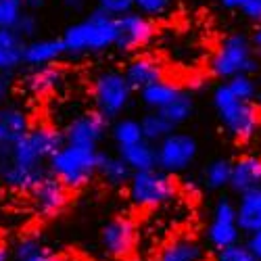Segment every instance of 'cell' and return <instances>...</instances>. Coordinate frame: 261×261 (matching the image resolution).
<instances>
[{"mask_svg": "<svg viewBox=\"0 0 261 261\" xmlns=\"http://www.w3.org/2000/svg\"><path fill=\"white\" fill-rule=\"evenodd\" d=\"M48 176V167H28L11 163L3 176V182L19 192H32L42 180Z\"/></svg>", "mask_w": 261, "mask_h": 261, "instance_id": "obj_20", "label": "cell"}, {"mask_svg": "<svg viewBox=\"0 0 261 261\" xmlns=\"http://www.w3.org/2000/svg\"><path fill=\"white\" fill-rule=\"evenodd\" d=\"M13 30H15L21 38H23L25 42H32V40H36L38 32H40V21H38V17H36L34 13L23 11V15L19 17V21L15 23Z\"/></svg>", "mask_w": 261, "mask_h": 261, "instance_id": "obj_32", "label": "cell"}, {"mask_svg": "<svg viewBox=\"0 0 261 261\" xmlns=\"http://www.w3.org/2000/svg\"><path fill=\"white\" fill-rule=\"evenodd\" d=\"M224 84L228 86V90L241 100L253 102V98L257 96V84L251 75H236V77H232Z\"/></svg>", "mask_w": 261, "mask_h": 261, "instance_id": "obj_30", "label": "cell"}, {"mask_svg": "<svg viewBox=\"0 0 261 261\" xmlns=\"http://www.w3.org/2000/svg\"><path fill=\"white\" fill-rule=\"evenodd\" d=\"M65 144L61 129L40 123L30 127L23 138L11 146V163L28 167H46L50 157Z\"/></svg>", "mask_w": 261, "mask_h": 261, "instance_id": "obj_5", "label": "cell"}, {"mask_svg": "<svg viewBox=\"0 0 261 261\" xmlns=\"http://www.w3.org/2000/svg\"><path fill=\"white\" fill-rule=\"evenodd\" d=\"M173 0H134V11H138L140 15L153 19V17H159L163 13L169 11Z\"/></svg>", "mask_w": 261, "mask_h": 261, "instance_id": "obj_35", "label": "cell"}, {"mask_svg": "<svg viewBox=\"0 0 261 261\" xmlns=\"http://www.w3.org/2000/svg\"><path fill=\"white\" fill-rule=\"evenodd\" d=\"M65 55V46L61 38H36L25 44L23 65L30 69H40L55 65Z\"/></svg>", "mask_w": 261, "mask_h": 261, "instance_id": "obj_16", "label": "cell"}, {"mask_svg": "<svg viewBox=\"0 0 261 261\" xmlns=\"http://www.w3.org/2000/svg\"><path fill=\"white\" fill-rule=\"evenodd\" d=\"M23 261H63V259H61V257H57L55 253H50L48 249H42L40 253L32 255V257H28V259H23Z\"/></svg>", "mask_w": 261, "mask_h": 261, "instance_id": "obj_39", "label": "cell"}, {"mask_svg": "<svg viewBox=\"0 0 261 261\" xmlns=\"http://www.w3.org/2000/svg\"><path fill=\"white\" fill-rule=\"evenodd\" d=\"M117 150H119V157L123 159V163L132 169V173L157 169V148H155V144L140 140L132 146H123V148H117Z\"/></svg>", "mask_w": 261, "mask_h": 261, "instance_id": "obj_21", "label": "cell"}, {"mask_svg": "<svg viewBox=\"0 0 261 261\" xmlns=\"http://www.w3.org/2000/svg\"><path fill=\"white\" fill-rule=\"evenodd\" d=\"M98 153L96 146L63 144L46 165L48 173L67 190H80L96 176Z\"/></svg>", "mask_w": 261, "mask_h": 261, "instance_id": "obj_2", "label": "cell"}, {"mask_svg": "<svg viewBox=\"0 0 261 261\" xmlns=\"http://www.w3.org/2000/svg\"><path fill=\"white\" fill-rule=\"evenodd\" d=\"M0 261H9V249L3 241H0Z\"/></svg>", "mask_w": 261, "mask_h": 261, "instance_id": "obj_46", "label": "cell"}, {"mask_svg": "<svg viewBox=\"0 0 261 261\" xmlns=\"http://www.w3.org/2000/svg\"><path fill=\"white\" fill-rule=\"evenodd\" d=\"M21 5H23V11L36 13V11H40V9L46 7V0H21Z\"/></svg>", "mask_w": 261, "mask_h": 261, "instance_id": "obj_43", "label": "cell"}, {"mask_svg": "<svg viewBox=\"0 0 261 261\" xmlns=\"http://www.w3.org/2000/svg\"><path fill=\"white\" fill-rule=\"evenodd\" d=\"M241 13L245 15V19H249L251 23L261 25V0H247L241 7Z\"/></svg>", "mask_w": 261, "mask_h": 261, "instance_id": "obj_37", "label": "cell"}, {"mask_svg": "<svg viewBox=\"0 0 261 261\" xmlns=\"http://www.w3.org/2000/svg\"><path fill=\"white\" fill-rule=\"evenodd\" d=\"M192 113H194V98H192L190 92H184V90H182L176 98H173L171 105H167L163 111H161V115H163L173 127L186 123V121L192 117Z\"/></svg>", "mask_w": 261, "mask_h": 261, "instance_id": "obj_27", "label": "cell"}, {"mask_svg": "<svg viewBox=\"0 0 261 261\" xmlns=\"http://www.w3.org/2000/svg\"><path fill=\"white\" fill-rule=\"evenodd\" d=\"M7 90H9V80H7V75L0 73V105H3V100L7 96Z\"/></svg>", "mask_w": 261, "mask_h": 261, "instance_id": "obj_45", "label": "cell"}, {"mask_svg": "<svg viewBox=\"0 0 261 261\" xmlns=\"http://www.w3.org/2000/svg\"><path fill=\"white\" fill-rule=\"evenodd\" d=\"M127 84L132 86V90H144L148 86H153L163 80V65L159 59L150 55H140L127 63V67L123 71Z\"/></svg>", "mask_w": 261, "mask_h": 261, "instance_id": "obj_15", "label": "cell"}, {"mask_svg": "<svg viewBox=\"0 0 261 261\" xmlns=\"http://www.w3.org/2000/svg\"><path fill=\"white\" fill-rule=\"evenodd\" d=\"M25 44L15 30H0V73L9 75L23 65Z\"/></svg>", "mask_w": 261, "mask_h": 261, "instance_id": "obj_18", "label": "cell"}, {"mask_svg": "<svg viewBox=\"0 0 261 261\" xmlns=\"http://www.w3.org/2000/svg\"><path fill=\"white\" fill-rule=\"evenodd\" d=\"M109 121L96 113V111H88L82 113L77 117H73L63 129V140L65 144H77V146H96L105 134H107Z\"/></svg>", "mask_w": 261, "mask_h": 261, "instance_id": "obj_11", "label": "cell"}, {"mask_svg": "<svg viewBox=\"0 0 261 261\" xmlns=\"http://www.w3.org/2000/svg\"><path fill=\"white\" fill-rule=\"evenodd\" d=\"M23 15L21 0H0V30H13Z\"/></svg>", "mask_w": 261, "mask_h": 261, "instance_id": "obj_31", "label": "cell"}, {"mask_svg": "<svg viewBox=\"0 0 261 261\" xmlns=\"http://www.w3.org/2000/svg\"><path fill=\"white\" fill-rule=\"evenodd\" d=\"M65 9H69L73 13H82L86 9V5H88V0H61Z\"/></svg>", "mask_w": 261, "mask_h": 261, "instance_id": "obj_42", "label": "cell"}, {"mask_svg": "<svg viewBox=\"0 0 261 261\" xmlns=\"http://www.w3.org/2000/svg\"><path fill=\"white\" fill-rule=\"evenodd\" d=\"M96 176H100L109 186L119 188L129 182L132 178V169H129L119 155H107L98 153V167H96Z\"/></svg>", "mask_w": 261, "mask_h": 261, "instance_id": "obj_22", "label": "cell"}, {"mask_svg": "<svg viewBox=\"0 0 261 261\" xmlns=\"http://www.w3.org/2000/svg\"><path fill=\"white\" fill-rule=\"evenodd\" d=\"M157 169L165 173H182L186 171L199 155V142L186 132H173L157 146Z\"/></svg>", "mask_w": 261, "mask_h": 261, "instance_id": "obj_8", "label": "cell"}, {"mask_svg": "<svg viewBox=\"0 0 261 261\" xmlns=\"http://www.w3.org/2000/svg\"><path fill=\"white\" fill-rule=\"evenodd\" d=\"M132 86L127 84L123 71L107 69L98 73L92 82V98H94V111L100 113L107 121L119 119V115L127 109L132 100Z\"/></svg>", "mask_w": 261, "mask_h": 261, "instance_id": "obj_6", "label": "cell"}, {"mask_svg": "<svg viewBox=\"0 0 261 261\" xmlns=\"http://www.w3.org/2000/svg\"><path fill=\"white\" fill-rule=\"evenodd\" d=\"M222 7L228 11H241V7L247 3V0H220Z\"/></svg>", "mask_w": 261, "mask_h": 261, "instance_id": "obj_44", "label": "cell"}, {"mask_svg": "<svg viewBox=\"0 0 261 261\" xmlns=\"http://www.w3.org/2000/svg\"><path fill=\"white\" fill-rule=\"evenodd\" d=\"M11 165V148L0 146V180H3L7 167Z\"/></svg>", "mask_w": 261, "mask_h": 261, "instance_id": "obj_40", "label": "cell"}, {"mask_svg": "<svg viewBox=\"0 0 261 261\" xmlns=\"http://www.w3.org/2000/svg\"><path fill=\"white\" fill-rule=\"evenodd\" d=\"M42 249L44 247H42L38 236H23V238H19L17 245L13 247V257H15V261H23V259L40 253Z\"/></svg>", "mask_w": 261, "mask_h": 261, "instance_id": "obj_33", "label": "cell"}, {"mask_svg": "<svg viewBox=\"0 0 261 261\" xmlns=\"http://www.w3.org/2000/svg\"><path fill=\"white\" fill-rule=\"evenodd\" d=\"M96 9L105 11L111 17H121L134 11V0H96Z\"/></svg>", "mask_w": 261, "mask_h": 261, "instance_id": "obj_36", "label": "cell"}, {"mask_svg": "<svg viewBox=\"0 0 261 261\" xmlns=\"http://www.w3.org/2000/svg\"><path fill=\"white\" fill-rule=\"evenodd\" d=\"M215 115L222 127L236 140H249L259 125V115L253 102L236 98L226 84H217L211 94Z\"/></svg>", "mask_w": 261, "mask_h": 261, "instance_id": "obj_3", "label": "cell"}, {"mask_svg": "<svg viewBox=\"0 0 261 261\" xmlns=\"http://www.w3.org/2000/svg\"><path fill=\"white\" fill-rule=\"evenodd\" d=\"M129 201L138 209H157L176 194V182L161 169L136 171L127 182Z\"/></svg>", "mask_w": 261, "mask_h": 261, "instance_id": "obj_7", "label": "cell"}, {"mask_svg": "<svg viewBox=\"0 0 261 261\" xmlns=\"http://www.w3.org/2000/svg\"><path fill=\"white\" fill-rule=\"evenodd\" d=\"M207 241L217 251L241 243V230L236 224V205L230 199H220L215 203L211 224L207 228Z\"/></svg>", "mask_w": 261, "mask_h": 261, "instance_id": "obj_10", "label": "cell"}, {"mask_svg": "<svg viewBox=\"0 0 261 261\" xmlns=\"http://www.w3.org/2000/svg\"><path fill=\"white\" fill-rule=\"evenodd\" d=\"M228 186L238 197L245 192L261 188V157L245 155L232 161V176Z\"/></svg>", "mask_w": 261, "mask_h": 261, "instance_id": "obj_14", "label": "cell"}, {"mask_svg": "<svg viewBox=\"0 0 261 261\" xmlns=\"http://www.w3.org/2000/svg\"><path fill=\"white\" fill-rule=\"evenodd\" d=\"M213 261H257L253 257V253L245 247V243H236L232 247H226V249H220L215 253Z\"/></svg>", "mask_w": 261, "mask_h": 261, "instance_id": "obj_34", "label": "cell"}, {"mask_svg": "<svg viewBox=\"0 0 261 261\" xmlns=\"http://www.w3.org/2000/svg\"><path fill=\"white\" fill-rule=\"evenodd\" d=\"M140 129H142V140L150 142V144H159L161 140H165L169 134L176 132L173 127L161 113L157 111H148L140 117Z\"/></svg>", "mask_w": 261, "mask_h": 261, "instance_id": "obj_26", "label": "cell"}, {"mask_svg": "<svg viewBox=\"0 0 261 261\" xmlns=\"http://www.w3.org/2000/svg\"><path fill=\"white\" fill-rule=\"evenodd\" d=\"M115 17L107 15L100 9H94L82 21H75L69 28H65L61 42L65 46V55L82 57V55H96L109 48H115Z\"/></svg>", "mask_w": 261, "mask_h": 261, "instance_id": "obj_1", "label": "cell"}, {"mask_svg": "<svg viewBox=\"0 0 261 261\" xmlns=\"http://www.w3.org/2000/svg\"><path fill=\"white\" fill-rule=\"evenodd\" d=\"M115 28H117V38H115V48L123 53H134L155 38V25L153 19L140 15L138 11H129L121 17H115Z\"/></svg>", "mask_w": 261, "mask_h": 261, "instance_id": "obj_9", "label": "cell"}, {"mask_svg": "<svg viewBox=\"0 0 261 261\" xmlns=\"http://www.w3.org/2000/svg\"><path fill=\"white\" fill-rule=\"evenodd\" d=\"M157 261H203V247L188 236L173 238L161 249Z\"/></svg>", "mask_w": 261, "mask_h": 261, "instance_id": "obj_23", "label": "cell"}, {"mask_svg": "<svg viewBox=\"0 0 261 261\" xmlns=\"http://www.w3.org/2000/svg\"><path fill=\"white\" fill-rule=\"evenodd\" d=\"M245 247L253 253V257L257 261H261V232H255V234H249Z\"/></svg>", "mask_w": 261, "mask_h": 261, "instance_id": "obj_38", "label": "cell"}, {"mask_svg": "<svg viewBox=\"0 0 261 261\" xmlns=\"http://www.w3.org/2000/svg\"><path fill=\"white\" fill-rule=\"evenodd\" d=\"M251 46H253V53L257 57H261V25H255L253 34H251Z\"/></svg>", "mask_w": 261, "mask_h": 261, "instance_id": "obj_41", "label": "cell"}, {"mask_svg": "<svg viewBox=\"0 0 261 261\" xmlns=\"http://www.w3.org/2000/svg\"><path fill=\"white\" fill-rule=\"evenodd\" d=\"M30 194H32V203H34L36 211L40 215H44V217L59 215L69 203V190L65 188L57 178H53L50 173Z\"/></svg>", "mask_w": 261, "mask_h": 261, "instance_id": "obj_13", "label": "cell"}, {"mask_svg": "<svg viewBox=\"0 0 261 261\" xmlns=\"http://www.w3.org/2000/svg\"><path fill=\"white\" fill-rule=\"evenodd\" d=\"M111 136H113V142L117 144V148L132 146V144L140 142L142 140L140 121L134 119V117H119V119H115V123L111 127Z\"/></svg>", "mask_w": 261, "mask_h": 261, "instance_id": "obj_28", "label": "cell"}, {"mask_svg": "<svg viewBox=\"0 0 261 261\" xmlns=\"http://www.w3.org/2000/svg\"><path fill=\"white\" fill-rule=\"evenodd\" d=\"M63 82H65V71L57 67V65H48V67L32 69V73L25 80V86L34 94H50Z\"/></svg>", "mask_w": 261, "mask_h": 261, "instance_id": "obj_25", "label": "cell"}, {"mask_svg": "<svg viewBox=\"0 0 261 261\" xmlns=\"http://www.w3.org/2000/svg\"><path fill=\"white\" fill-rule=\"evenodd\" d=\"M100 245L107 255H111L115 259L127 257L136 245V228L132 220L123 215L113 217L100 232Z\"/></svg>", "mask_w": 261, "mask_h": 261, "instance_id": "obj_12", "label": "cell"}, {"mask_svg": "<svg viewBox=\"0 0 261 261\" xmlns=\"http://www.w3.org/2000/svg\"><path fill=\"white\" fill-rule=\"evenodd\" d=\"M30 129V119L19 107H0V146L11 148Z\"/></svg>", "mask_w": 261, "mask_h": 261, "instance_id": "obj_19", "label": "cell"}, {"mask_svg": "<svg viewBox=\"0 0 261 261\" xmlns=\"http://www.w3.org/2000/svg\"><path fill=\"white\" fill-rule=\"evenodd\" d=\"M230 176H232V161L215 159L205 169V186L211 190H222L230 184Z\"/></svg>", "mask_w": 261, "mask_h": 261, "instance_id": "obj_29", "label": "cell"}, {"mask_svg": "<svg viewBox=\"0 0 261 261\" xmlns=\"http://www.w3.org/2000/svg\"><path fill=\"white\" fill-rule=\"evenodd\" d=\"M257 69H259V61L253 53L249 36L245 34L226 36L209 63L211 75L224 82L236 75H253Z\"/></svg>", "mask_w": 261, "mask_h": 261, "instance_id": "obj_4", "label": "cell"}, {"mask_svg": "<svg viewBox=\"0 0 261 261\" xmlns=\"http://www.w3.org/2000/svg\"><path fill=\"white\" fill-rule=\"evenodd\" d=\"M236 224L241 234L261 232V188L241 194L236 203Z\"/></svg>", "mask_w": 261, "mask_h": 261, "instance_id": "obj_17", "label": "cell"}, {"mask_svg": "<svg viewBox=\"0 0 261 261\" xmlns=\"http://www.w3.org/2000/svg\"><path fill=\"white\" fill-rule=\"evenodd\" d=\"M180 92H182V90H180L173 82L161 80V82H157V84H153V86H148V88L140 90V100H142L144 107L150 109V111L161 113L167 105L173 102V98H176Z\"/></svg>", "mask_w": 261, "mask_h": 261, "instance_id": "obj_24", "label": "cell"}]
</instances>
